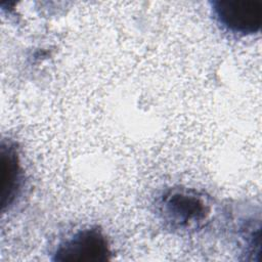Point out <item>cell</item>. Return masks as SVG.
Wrapping results in <instances>:
<instances>
[{
  "instance_id": "3957f363",
  "label": "cell",
  "mask_w": 262,
  "mask_h": 262,
  "mask_svg": "<svg viewBox=\"0 0 262 262\" xmlns=\"http://www.w3.org/2000/svg\"><path fill=\"white\" fill-rule=\"evenodd\" d=\"M111 254L107 239L102 231L98 227H88L60 243L54 252L53 260L63 262L106 261Z\"/></svg>"
},
{
  "instance_id": "6da1fadb",
  "label": "cell",
  "mask_w": 262,
  "mask_h": 262,
  "mask_svg": "<svg viewBox=\"0 0 262 262\" xmlns=\"http://www.w3.org/2000/svg\"><path fill=\"white\" fill-rule=\"evenodd\" d=\"M157 210L163 221L173 229L193 230L202 227L211 212L208 196L186 187H171L157 201Z\"/></svg>"
},
{
  "instance_id": "7a4b0ae2",
  "label": "cell",
  "mask_w": 262,
  "mask_h": 262,
  "mask_svg": "<svg viewBox=\"0 0 262 262\" xmlns=\"http://www.w3.org/2000/svg\"><path fill=\"white\" fill-rule=\"evenodd\" d=\"M211 6L218 25L231 34L249 36L261 29V1L216 0L211 2Z\"/></svg>"
}]
</instances>
